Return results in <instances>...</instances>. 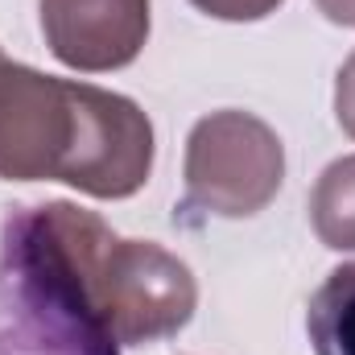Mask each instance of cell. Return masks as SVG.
<instances>
[{
  "label": "cell",
  "instance_id": "cell-1",
  "mask_svg": "<svg viewBox=\"0 0 355 355\" xmlns=\"http://www.w3.org/2000/svg\"><path fill=\"white\" fill-rule=\"evenodd\" d=\"M149 170L153 124L132 99L0 62V178L128 198L149 182Z\"/></svg>",
  "mask_w": 355,
  "mask_h": 355
},
{
  "label": "cell",
  "instance_id": "cell-2",
  "mask_svg": "<svg viewBox=\"0 0 355 355\" xmlns=\"http://www.w3.org/2000/svg\"><path fill=\"white\" fill-rule=\"evenodd\" d=\"M4 232L83 302L116 347L170 339L194 318L198 285L174 252L153 240H120L75 202L17 207Z\"/></svg>",
  "mask_w": 355,
  "mask_h": 355
},
{
  "label": "cell",
  "instance_id": "cell-3",
  "mask_svg": "<svg viewBox=\"0 0 355 355\" xmlns=\"http://www.w3.org/2000/svg\"><path fill=\"white\" fill-rule=\"evenodd\" d=\"M182 215L248 219L265 211L285 178L281 137L261 116L227 107L202 116L186 137Z\"/></svg>",
  "mask_w": 355,
  "mask_h": 355
},
{
  "label": "cell",
  "instance_id": "cell-4",
  "mask_svg": "<svg viewBox=\"0 0 355 355\" xmlns=\"http://www.w3.org/2000/svg\"><path fill=\"white\" fill-rule=\"evenodd\" d=\"M0 355H120L83 302L0 232Z\"/></svg>",
  "mask_w": 355,
  "mask_h": 355
},
{
  "label": "cell",
  "instance_id": "cell-5",
  "mask_svg": "<svg viewBox=\"0 0 355 355\" xmlns=\"http://www.w3.org/2000/svg\"><path fill=\"white\" fill-rule=\"evenodd\" d=\"M42 33L71 71H120L149 42V0H42Z\"/></svg>",
  "mask_w": 355,
  "mask_h": 355
},
{
  "label": "cell",
  "instance_id": "cell-6",
  "mask_svg": "<svg viewBox=\"0 0 355 355\" xmlns=\"http://www.w3.org/2000/svg\"><path fill=\"white\" fill-rule=\"evenodd\" d=\"M306 331L314 355H355V261L339 265L314 289Z\"/></svg>",
  "mask_w": 355,
  "mask_h": 355
},
{
  "label": "cell",
  "instance_id": "cell-7",
  "mask_svg": "<svg viewBox=\"0 0 355 355\" xmlns=\"http://www.w3.org/2000/svg\"><path fill=\"white\" fill-rule=\"evenodd\" d=\"M310 223L327 248L355 252V157H339L322 170L310 194Z\"/></svg>",
  "mask_w": 355,
  "mask_h": 355
},
{
  "label": "cell",
  "instance_id": "cell-8",
  "mask_svg": "<svg viewBox=\"0 0 355 355\" xmlns=\"http://www.w3.org/2000/svg\"><path fill=\"white\" fill-rule=\"evenodd\" d=\"M190 4L215 21H261L268 12H277L285 0H190Z\"/></svg>",
  "mask_w": 355,
  "mask_h": 355
},
{
  "label": "cell",
  "instance_id": "cell-9",
  "mask_svg": "<svg viewBox=\"0 0 355 355\" xmlns=\"http://www.w3.org/2000/svg\"><path fill=\"white\" fill-rule=\"evenodd\" d=\"M335 116H339L343 132L355 141V54L343 62L339 83H335Z\"/></svg>",
  "mask_w": 355,
  "mask_h": 355
},
{
  "label": "cell",
  "instance_id": "cell-10",
  "mask_svg": "<svg viewBox=\"0 0 355 355\" xmlns=\"http://www.w3.org/2000/svg\"><path fill=\"white\" fill-rule=\"evenodd\" d=\"M314 4H318V12L327 21H335L343 29H355V0H314Z\"/></svg>",
  "mask_w": 355,
  "mask_h": 355
},
{
  "label": "cell",
  "instance_id": "cell-11",
  "mask_svg": "<svg viewBox=\"0 0 355 355\" xmlns=\"http://www.w3.org/2000/svg\"><path fill=\"white\" fill-rule=\"evenodd\" d=\"M0 62H4V54H0Z\"/></svg>",
  "mask_w": 355,
  "mask_h": 355
}]
</instances>
